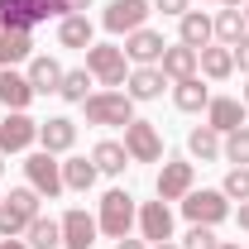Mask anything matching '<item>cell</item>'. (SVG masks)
Here are the masks:
<instances>
[{
	"label": "cell",
	"mask_w": 249,
	"mask_h": 249,
	"mask_svg": "<svg viewBox=\"0 0 249 249\" xmlns=\"http://www.w3.org/2000/svg\"><path fill=\"white\" fill-rule=\"evenodd\" d=\"M58 43L62 48H91L96 43V24L87 15H62L58 19Z\"/></svg>",
	"instance_id": "cell-25"
},
{
	"label": "cell",
	"mask_w": 249,
	"mask_h": 249,
	"mask_svg": "<svg viewBox=\"0 0 249 249\" xmlns=\"http://www.w3.org/2000/svg\"><path fill=\"white\" fill-rule=\"evenodd\" d=\"M182 216L192 220V225H220V220L230 216V196L220 192V187H192L182 196Z\"/></svg>",
	"instance_id": "cell-4"
},
{
	"label": "cell",
	"mask_w": 249,
	"mask_h": 249,
	"mask_svg": "<svg viewBox=\"0 0 249 249\" xmlns=\"http://www.w3.org/2000/svg\"><path fill=\"white\" fill-rule=\"evenodd\" d=\"M158 72H163L168 82H187V77H196V48H187V43H168L163 58H158Z\"/></svg>",
	"instance_id": "cell-18"
},
{
	"label": "cell",
	"mask_w": 249,
	"mask_h": 249,
	"mask_svg": "<svg viewBox=\"0 0 249 249\" xmlns=\"http://www.w3.org/2000/svg\"><path fill=\"white\" fill-rule=\"evenodd\" d=\"M220 192H225L230 201H249V168H230L225 182H220Z\"/></svg>",
	"instance_id": "cell-33"
},
{
	"label": "cell",
	"mask_w": 249,
	"mask_h": 249,
	"mask_svg": "<svg viewBox=\"0 0 249 249\" xmlns=\"http://www.w3.org/2000/svg\"><path fill=\"white\" fill-rule=\"evenodd\" d=\"M249 115L245 101H235V96H211V106H206V124L216 129V134H230V129H240Z\"/></svg>",
	"instance_id": "cell-14"
},
{
	"label": "cell",
	"mask_w": 249,
	"mask_h": 249,
	"mask_svg": "<svg viewBox=\"0 0 249 249\" xmlns=\"http://www.w3.org/2000/svg\"><path fill=\"white\" fill-rule=\"evenodd\" d=\"M62 72H67V67H62L58 58L38 53V58H29V72H24V77H29L34 96H48V91H58V87H62Z\"/></svg>",
	"instance_id": "cell-19"
},
{
	"label": "cell",
	"mask_w": 249,
	"mask_h": 249,
	"mask_svg": "<svg viewBox=\"0 0 249 249\" xmlns=\"http://www.w3.org/2000/svg\"><path fill=\"white\" fill-rule=\"evenodd\" d=\"M235 67L249 77V38H245V43H235Z\"/></svg>",
	"instance_id": "cell-37"
},
{
	"label": "cell",
	"mask_w": 249,
	"mask_h": 249,
	"mask_svg": "<svg viewBox=\"0 0 249 249\" xmlns=\"http://www.w3.org/2000/svg\"><path fill=\"white\" fill-rule=\"evenodd\" d=\"M173 106H178L182 115H196V110H206V106H211V91H206V82H201V77L173 82Z\"/></svg>",
	"instance_id": "cell-24"
},
{
	"label": "cell",
	"mask_w": 249,
	"mask_h": 249,
	"mask_svg": "<svg viewBox=\"0 0 249 249\" xmlns=\"http://www.w3.org/2000/svg\"><path fill=\"white\" fill-rule=\"evenodd\" d=\"M149 249H182V245H173V240H163V245H149Z\"/></svg>",
	"instance_id": "cell-44"
},
{
	"label": "cell",
	"mask_w": 249,
	"mask_h": 249,
	"mask_svg": "<svg viewBox=\"0 0 249 249\" xmlns=\"http://www.w3.org/2000/svg\"><path fill=\"white\" fill-rule=\"evenodd\" d=\"M24 235H29V249H58L62 245V225L53 216H34Z\"/></svg>",
	"instance_id": "cell-30"
},
{
	"label": "cell",
	"mask_w": 249,
	"mask_h": 249,
	"mask_svg": "<svg viewBox=\"0 0 249 249\" xmlns=\"http://www.w3.org/2000/svg\"><path fill=\"white\" fill-rule=\"evenodd\" d=\"M235 225H240V230L249 235V201H240V211H235Z\"/></svg>",
	"instance_id": "cell-38"
},
{
	"label": "cell",
	"mask_w": 249,
	"mask_h": 249,
	"mask_svg": "<svg viewBox=\"0 0 249 249\" xmlns=\"http://www.w3.org/2000/svg\"><path fill=\"white\" fill-rule=\"evenodd\" d=\"M115 249H149V240H129L124 235V240H115Z\"/></svg>",
	"instance_id": "cell-39"
},
{
	"label": "cell",
	"mask_w": 249,
	"mask_h": 249,
	"mask_svg": "<svg viewBox=\"0 0 249 249\" xmlns=\"http://www.w3.org/2000/svg\"><path fill=\"white\" fill-rule=\"evenodd\" d=\"M0 206H5V196H0Z\"/></svg>",
	"instance_id": "cell-48"
},
{
	"label": "cell",
	"mask_w": 249,
	"mask_h": 249,
	"mask_svg": "<svg viewBox=\"0 0 249 249\" xmlns=\"http://www.w3.org/2000/svg\"><path fill=\"white\" fill-rule=\"evenodd\" d=\"M24 178H29V187L38 192V196H58V192H67L62 187V163H58V154H48V149H38V154H29L24 158Z\"/></svg>",
	"instance_id": "cell-7"
},
{
	"label": "cell",
	"mask_w": 249,
	"mask_h": 249,
	"mask_svg": "<svg viewBox=\"0 0 249 249\" xmlns=\"http://www.w3.org/2000/svg\"><path fill=\"white\" fill-rule=\"evenodd\" d=\"M38 15L43 19H62L67 15V0H38Z\"/></svg>",
	"instance_id": "cell-35"
},
{
	"label": "cell",
	"mask_w": 249,
	"mask_h": 249,
	"mask_svg": "<svg viewBox=\"0 0 249 249\" xmlns=\"http://www.w3.org/2000/svg\"><path fill=\"white\" fill-rule=\"evenodd\" d=\"M187 154H192V158H201V163L220 158V134L211 129V124H196V129L187 134Z\"/></svg>",
	"instance_id": "cell-31"
},
{
	"label": "cell",
	"mask_w": 249,
	"mask_h": 249,
	"mask_svg": "<svg viewBox=\"0 0 249 249\" xmlns=\"http://www.w3.org/2000/svg\"><path fill=\"white\" fill-rule=\"evenodd\" d=\"M134 225H139V235H144L149 245H163V240H173V211H168V201H144Z\"/></svg>",
	"instance_id": "cell-12"
},
{
	"label": "cell",
	"mask_w": 249,
	"mask_h": 249,
	"mask_svg": "<svg viewBox=\"0 0 249 249\" xmlns=\"http://www.w3.org/2000/svg\"><path fill=\"white\" fill-rule=\"evenodd\" d=\"M0 249H29V240H19V235H10V240H0Z\"/></svg>",
	"instance_id": "cell-40"
},
{
	"label": "cell",
	"mask_w": 249,
	"mask_h": 249,
	"mask_svg": "<svg viewBox=\"0 0 249 249\" xmlns=\"http://www.w3.org/2000/svg\"><path fill=\"white\" fill-rule=\"evenodd\" d=\"M134 220H139V206H134V196H129L124 187H110V192L101 196V211H96V225H101V235H110V240H124V235L134 230Z\"/></svg>",
	"instance_id": "cell-1"
},
{
	"label": "cell",
	"mask_w": 249,
	"mask_h": 249,
	"mask_svg": "<svg viewBox=\"0 0 249 249\" xmlns=\"http://www.w3.org/2000/svg\"><path fill=\"white\" fill-rule=\"evenodd\" d=\"M34 101V87L24 72H15V67H0V106L5 110H29Z\"/></svg>",
	"instance_id": "cell-20"
},
{
	"label": "cell",
	"mask_w": 249,
	"mask_h": 249,
	"mask_svg": "<svg viewBox=\"0 0 249 249\" xmlns=\"http://www.w3.org/2000/svg\"><path fill=\"white\" fill-rule=\"evenodd\" d=\"M124 62L129 58H124V48H115V43H91L87 48V72L101 82V91H120L124 82H129Z\"/></svg>",
	"instance_id": "cell-3"
},
{
	"label": "cell",
	"mask_w": 249,
	"mask_h": 249,
	"mask_svg": "<svg viewBox=\"0 0 249 249\" xmlns=\"http://www.w3.org/2000/svg\"><path fill=\"white\" fill-rule=\"evenodd\" d=\"M96 178H101V173H96L91 158H67V163H62V187H67V192H91Z\"/></svg>",
	"instance_id": "cell-26"
},
{
	"label": "cell",
	"mask_w": 249,
	"mask_h": 249,
	"mask_svg": "<svg viewBox=\"0 0 249 249\" xmlns=\"http://www.w3.org/2000/svg\"><path fill=\"white\" fill-rule=\"evenodd\" d=\"M163 48H168V43H163V34L149 29V24H144V29H134V34H124V58L134 62V67H154V62L163 58Z\"/></svg>",
	"instance_id": "cell-11"
},
{
	"label": "cell",
	"mask_w": 249,
	"mask_h": 249,
	"mask_svg": "<svg viewBox=\"0 0 249 249\" xmlns=\"http://www.w3.org/2000/svg\"><path fill=\"white\" fill-rule=\"evenodd\" d=\"M220 5H225V10H245V0H220Z\"/></svg>",
	"instance_id": "cell-43"
},
{
	"label": "cell",
	"mask_w": 249,
	"mask_h": 249,
	"mask_svg": "<svg viewBox=\"0 0 249 249\" xmlns=\"http://www.w3.org/2000/svg\"><path fill=\"white\" fill-rule=\"evenodd\" d=\"M124 154H129V163H158L163 158V134H158L154 120H134L124 124Z\"/></svg>",
	"instance_id": "cell-6"
},
{
	"label": "cell",
	"mask_w": 249,
	"mask_h": 249,
	"mask_svg": "<svg viewBox=\"0 0 249 249\" xmlns=\"http://www.w3.org/2000/svg\"><path fill=\"white\" fill-rule=\"evenodd\" d=\"M245 19H249V0H245Z\"/></svg>",
	"instance_id": "cell-47"
},
{
	"label": "cell",
	"mask_w": 249,
	"mask_h": 249,
	"mask_svg": "<svg viewBox=\"0 0 249 249\" xmlns=\"http://www.w3.org/2000/svg\"><path fill=\"white\" fill-rule=\"evenodd\" d=\"M240 101H245V106H249V87H245V96H240Z\"/></svg>",
	"instance_id": "cell-45"
},
{
	"label": "cell",
	"mask_w": 249,
	"mask_h": 249,
	"mask_svg": "<svg viewBox=\"0 0 249 249\" xmlns=\"http://www.w3.org/2000/svg\"><path fill=\"white\" fill-rule=\"evenodd\" d=\"M34 144H38V120H29L24 110H5V120H0V154H29Z\"/></svg>",
	"instance_id": "cell-8"
},
{
	"label": "cell",
	"mask_w": 249,
	"mask_h": 249,
	"mask_svg": "<svg viewBox=\"0 0 249 249\" xmlns=\"http://www.w3.org/2000/svg\"><path fill=\"white\" fill-rule=\"evenodd\" d=\"M196 72H201L206 82H225V77H235V48H225V43H206V48L196 53Z\"/></svg>",
	"instance_id": "cell-15"
},
{
	"label": "cell",
	"mask_w": 249,
	"mask_h": 249,
	"mask_svg": "<svg viewBox=\"0 0 249 249\" xmlns=\"http://www.w3.org/2000/svg\"><path fill=\"white\" fill-rule=\"evenodd\" d=\"M87 120L91 124H129L134 120V101H129V91H91L87 101Z\"/></svg>",
	"instance_id": "cell-5"
},
{
	"label": "cell",
	"mask_w": 249,
	"mask_h": 249,
	"mask_svg": "<svg viewBox=\"0 0 249 249\" xmlns=\"http://www.w3.org/2000/svg\"><path fill=\"white\" fill-rule=\"evenodd\" d=\"M38 144H43L48 154H67V149L77 144V120H67V115L38 120Z\"/></svg>",
	"instance_id": "cell-16"
},
{
	"label": "cell",
	"mask_w": 249,
	"mask_h": 249,
	"mask_svg": "<svg viewBox=\"0 0 249 249\" xmlns=\"http://www.w3.org/2000/svg\"><path fill=\"white\" fill-rule=\"evenodd\" d=\"M220 158L235 163V168H249V124L230 129V134H220Z\"/></svg>",
	"instance_id": "cell-32"
},
{
	"label": "cell",
	"mask_w": 249,
	"mask_h": 249,
	"mask_svg": "<svg viewBox=\"0 0 249 249\" xmlns=\"http://www.w3.org/2000/svg\"><path fill=\"white\" fill-rule=\"evenodd\" d=\"M58 225H62V245H67V249H91V245H96V230H101V225H96V216H87L82 206L62 211Z\"/></svg>",
	"instance_id": "cell-13"
},
{
	"label": "cell",
	"mask_w": 249,
	"mask_h": 249,
	"mask_svg": "<svg viewBox=\"0 0 249 249\" xmlns=\"http://www.w3.org/2000/svg\"><path fill=\"white\" fill-rule=\"evenodd\" d=\"M91 87H96V77L87 72V67H67V72H62L58 96H62V101H72V106H82V101L91 96Z\"/></svg>",
	"instance_id": "cell-29"
},
{
	"label": "cell",
	"mask_w": 249,
	"mask_h": 249,
	"mask_svg": "<svg viewBox=\"0 0 249 249\" xmlns=\"http://www.w3.org/2000/svg\"><path fill=\"white\" fill-rule=\"evenodd\" d=\"M91 163H96V173H110L115 178V173L129 168V154H124V144H115V139H101L91 149Z\"/></svg>",
	"instance_id": "cell-28"
},
{
	"label": "cell",
	"mask_w": 249,
	"mask_h": 249,
	"mask_svg": "<svg viewBox=\"0 0 249 249\" xmlns=\"http://www.w3.org/2000/svg\"><path fill=\"white\" fill-rule=\"evenodd\" d=\"M0 173H5V154H0Z\"/></svg>",
	"instance_id": "cell-46"
},
{
	"label": "cell",
	"mask_w": 249,
	"mask_h": 249,
	"mask_svg": "<svg viewBox=\"0 0 249 249\" xmlns=\"http://www.w3.org/2000/svg\"><path fill=\"white\" fill-rule=\"evenodd\" d=\"M163 87H168V77L158 72V62H154V67H134V72H129V82H124L129 101H158Z\"/></svg>",
	"instance_id": "cell-21"
},
{
	"label": "cell",
	"mask_w": 249,
	"mask_h": 249,
	"mask_svg": "<svg viewBox=\"0 0 249 249\" xmlns=\"http://www.w3.org/2000/svg\"><path fill=\"white\" fill-rule=\"evenodd\" d=\"M34 24H43V15H38V0H0V29H29Z\"/></svg>",
	"instance_id": "cell-23"
},
{
	"label": "cell",
	"mask_w": 249,
	"mask_h": 249,
	"mask_svg": "<svg viewBox=\"0 0 249 249\" xmlns=\"http://www.w3.org/2000/svg\"><path fill=\"white\" fill-rule=\"evenodd\" d=\"M216 249H245V245H240V240H220Z\"/></svg>",
	"instance_id": "cell-42"
},
{
	"label": "cell",
	"mask_w": 249,
	"mask_h": 249,
	"mask_svg": "<svg viewBox=\"0 0 249 249\" xmlns=\"http://www.w3.org/2000/svg\"><path fill=\"white\" fill-rule=\"evenodd\" d=\"M220 240H216V225H192L182 235V249H216Z\"/></svg>",
	"instance_id": "cell-34"
},
{
	"label": "cell",
	"mask_w": 249,
	"mask_h": 249,
	"mask_svg": "<svg viewBox=\"0 0 249 249\" xmlns=\"http://www.w3.org/2000/svg\"><path fill=\"white\" fill-rule=\"evenodd\" d=\"M216 38L225 43V48L245 43V38H249V19H245V10H220V15H216Z\"/></svg>",
	"instance_id": "cell-27"
},
{
	"label": "cell",
	"mask_w": 249,
	"mask_h": 249,
	"mask_svg": "<svg viewBox=\"0 0 249 249\" xmlns=\"http://www.w3.org/2000/svg\"><path fill=\"white\" fill-rule=\"evenodd\" d=\"M158 10H163V15H173V19H182L187 10H192V0H154Z\"/></svg>",
	"instance_id": "cell-36"
},
{
	"label": "cell",
	"mask_w": 249,
	"mask_h": 249,
	"mask_svg": "<svg viewBox=\"0 0 249 249\" xmlns=\"http://www.w3.org/2000/svg\"><path fill=\"white\" fill-rule=\"evenodd\" d=\"M87 5L91 0H67V15H87Z\"/></svg>",
	"instance_id": "cell-41"
},
{
	"label": "cell",
	"mask_w": 249,
	"mask_h": 249,
	"mask_svg": "<svg viewBox=\"0 0 249 249\" xmlns=\"http://www.w3.org/2000/svg\"><path fill=\"white\" fill-rule=\"evenodd\" d=\"M34 58V34L29 29H0V67H19Z\"/></svg>",
	"instance_id": "cell-22"
},
{
	"label": "cell",
	"mask_w": 249,
	"mask_h": 249,
	"mask_svg": "<svg viewBox=\"0 0 249 249\" xmlns=\"http://www.w3.org/2000/svg\"><path fill=\"white\" fill-rule=\"evenodd\" d=\"M38 192H34L29 182L24 187H10V196H5V206H0V240H10V235H24L29 230V220L34 216H43L38 211Z\"/></svg>",
	"instance_id": "cell-2"
},
{
	"label": "cell",
	"mask_w": 249,
	"mask_h": 249,
	"mask_svg": "<svg viewBox=\"0 0 249 249\" xmlns=\"http://www.w3.org/2000/svg\"><path fill=\"white\" fill-rule=\"evenodd\" d=\"M158 201H182L187 192L196 187V168L187 163V158H168L163 168H158Z\"/></svg>",
	"instance_id": "cell-9"
},
{
	"label": "cell",
	"mask_w": 249,
	"mask_h": 249,
	"mask_svg": "<svg viewBox=\"0 0 249 249\" xmlns=\"http://www.w3.org/2000/svg\"><path fill=\"white\" fill-rule=\"evenodd\" d=\"M211 38H216V19H211V15L187 10L182 19H178V43H187V48H196V53H201Z\"/></svg>",
	"instance_id": "cell-17"
},
{
	"label": "cell",
	"mask_w": 249,
	"mask_h": 249,
	"mask_svg": "<svg viewBox=\"0 0 249 249\" xmlns=\"http://www.w3.org/2000/svg\"><path fill=\"white\" fill-rule=\"evenodd\" d=\"M149 5H154V0H110L106 15H101V24L110 34H134V29H144V19L154 15Z\"/></svg>",
	"instance_id": "cell-10"
}]
</instances>
